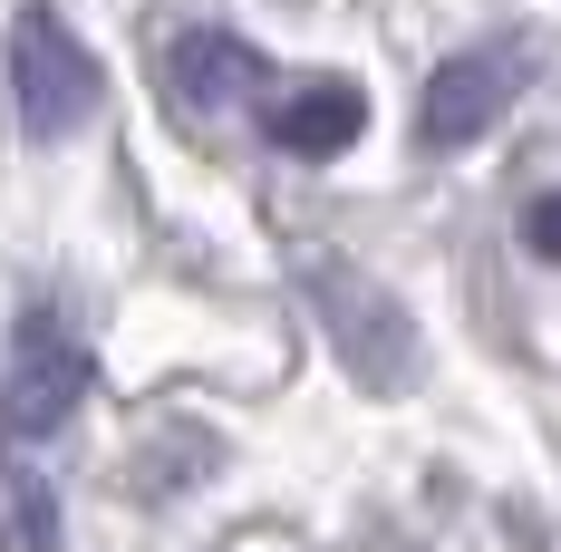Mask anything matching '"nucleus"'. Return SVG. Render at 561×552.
<instances>
[{"instance_id": "obj_7", "label": "nucleus", "mask_w": 561, "mask_h": 552, "mask_svg": "<svg viewBox=\"0 0 561 552\" xmlns=\"http://www.w3.org/2000/svg\"><path fill=\"white\" fill-rule=\"evenodd\" d=\"M0 552H58V504H49V485H20V495H10Z\"/></svg>"}, {"instance_id": "obj_3", "label": "nucleus", "mask_w": 561, "mask_h": 552, "mask_svg": "<svg viewBox=\"0 0 561 552\" xmlns=\"http://www.w3.org/2000/svg\"><path fill=\"white\" fill-rule=\"evenodd\" d=\"M523 78H533V49H513V40L436 58V78H426V98H416V136H426V146H474V136L523 98Z\"/></svg>"}, {"instance_id": "obj_6", "label": "nucleus", "mask_w": 561, "mask_h": 552, "mask_svg": "<svg viewBox=\"0 0 561 552\" xmlns=\"http://www.w3.org/2000/svg\"><path fill=\"white\" fill-rule=\"evenodd\" d=\"M272 146L280 156H300V166H330L339 146H358V126H368V98L348 88V78H300V88H280L272 98Z\"/></svg>"}, {"instance_id": "obj_4", "label": "nucleus", "mask_w": 561, "mask_h": 552, "mask_svg": "<svg viewBox=\"0 0 561 552\" xmlns=\"http://www.w3.org/2000/svg\"><path fill=\"white\" fill-rule=\"evenodd\" d=\"M78 397H88V339L68 330L58 311H30L20 339H10V387H0L10 437H49V427H68Z\"/></svg>"}, {"instance_id": "obj_5", "label": "nucleus", "mask_w": 561, "mask_h": 552, "mask_svg": "<svg viewBox=\"0 0 561 552\" xmlns=\"http://www.w3.org/2000/svg\"><path fill=\"white\" fill-rule=\"evenodd\" d=\"M165 88L184 98V108H242V98H262L272 88V68H262V49L252 40H232V30H184L165 49Z\"/></svg>"}, {"instance_id": "obj_1", "label": "nucleus", "mask_w": 561, "mask_h": 552, "mask_svg": "<svg viewBox=\"0 0 561 552\" xmlns=\"http://www.w3.org/2000/svg\"><path fill=\"white\" fill-rule=\"evenodd\" d=\"M98 98H107V78L78 49V30L58 10H20L10 20V108H20V126L30 136H78L98 116Z\"/></svg>"}, {"instance_id": "obj_8", "label": "nucleus", "mask_w": 561, "mask_h": 552, "mask_svg": "<svg viewBox=\"0 0 561 552\" xmlns=\"http://www.w3.org/2000/svg\"><path fill=\"white\" fill-rule=\"evenodd\" d=\"M523 243H533L542 262H561V194H542V204L523 214Z\"/></svg>"}, {"instance_id": "obj_2", "label": "nucleus", "mask_w": 561, "mask_h": 552, "mask_svg": "<svg viewBox=\"0 0 561 552\" xmlns=\"http://www.w3.org/2000/svg\"><path fill=\"white\" fill-rule=\"evenodd\" d=\"M310 301H320V320H330L339 359L358 369L368 387H407L416 379V330H407V311H397L378 281H358L348 262H330V252H310Z\"/></svg>"}]
</instances>
